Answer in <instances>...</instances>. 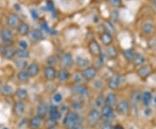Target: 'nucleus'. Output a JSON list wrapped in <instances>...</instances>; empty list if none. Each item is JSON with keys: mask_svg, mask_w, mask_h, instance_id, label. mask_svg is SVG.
I'll use <instances>...</instances> for the list:
<instances>
[{"mask_svg": "<svg viewBox=\"0 0 156 129\" xmlns=\"http://www.w3.org/2000/svg\"><path fill=\"white\" fill-rule=\"evenodd\" d=\"M108 2L115 8H119L122 6V0H108Z\"/></svg>", "mask_w": 156, "mask_h": 129, "instance_id": "nucleus-43", "label": "nucleus"}, {"mask_svg": "<svg viewBox=\"0 0 156 129\" xmlns=\"http://www.w3.org/2000/svg\"><path fill=\"white\" fill-rule=\"evenodd\" d=\"M97 68L95 67H91V66H89L86 68H84L83 70L82 71V75L83 76V79L85 81H92L93 79H95V77L97 75Z\"/></svg>", "mask_w": 156, "mask_h": 129, "instance_id": "nucleus-7", "label": "nucleus"}, {"mask_svg": "<svg viewBox=\"0 0 156 129\" xmlns=\"http://www.w3.org/2000/svg\"><path fill=\"white\" fill-rule=\"evenodd\" d=\"M61 63L65 68H71L74 64V58L70 53H64L61 57Z\"/></svg>", "mask_w": 156, "mask_h": 129, "instance_id": "nucleus-12", "label": "nucleus"}, {"mask_svg": "<svg viewBox=\"0 0 156 129\" xmlns=\"http://www.w3.org/2000/svg\"><path fill=\"white\" fill-rule=\"evenodd\" d=\"M84 107V101L83 99L79 98V99H75L71 101V107L75 111H78L83 109Z\"/></svg>", "mask_w": 156, "mask_h": 129, "instance_id": "nucleus-28", "label": "nucleus"}, {"mask_svg": "<svg viewBox=\"0 0 156 129\" xmlns=\"http://www.w3.org/2000/svg\"><path fill=\"white\" fill-rule=\"evenodd\" d=\"M106 53L107 56H108V58H110V59H115L117 57V50L115 49V47H114L112 45L107 47Z\"/></svg>", "mask_w": 156, "mask_h": 129, "instance_id": "nucleus-35", "label": "nucleus"}, {"mask_svg": "<svg viewBox=\"0 0 156 129\" xmlns=\"http://www.w3.org/2000/svg\"><path fill=\"white\" fill-rule=\"evenodd\" d=\"M101 119V113L99 112L97 109H91L88 113V121H89V126L91 127H95Z\"/></svg>", "mask_w": 156, "mask_h": 129, "instance_id": "nucleus-5", "label": "nucleus"}, {"mask_svg": "<svg viewBox=\"0 0 156 129\" xmlns=\"http://www.w3.org/2000/svg\"><path fill=\"white\" fill-rule=\"evenodd\" d=\"M103 27L105 28V30H106L107 32L110 33L111 35H114V34L115 33V25H113L111 22H109V21H108V20L104 21V23H103Z\"/></svg>", "mask_w": 156, "mask_h": 129, "instance_id": "nucleus-36", "label": "nucleus"}, {"mask_svg": "<svg viewBox=\"0 0 156 129\" xmlns=\"http://www.w3.org/2000/svg\"><path fill=\"white\" fill-rule=\"evenodd\" d=\"M16 56L19 59H27L30 57V52L27 50H23V49H17L16 50Z\"/></svg>", "mask_w": 156, "mask_h": 129, "instance_id": "nucleus-34", "label": "nucleus"}, {"mask_svg": "<svg viewBox=\"0 0 156 129\" xmlns=\"http://www.w3.org/2000/svg\"><path fill=\"white\" fill-rule=\"evenodd\" d=\"M41 27H42V29H44L45 31H47L48 33H50V31H51V30H50V29L49 28V26H48V23H47L46 22H44H44L41 23Z\"/></svg>", "mask_w": 156, "mask_h": 129, "instance_id": "nucleus-50", "label": "nucleus"}, {"mask_svg": "<svg viewBox=\"0 0 156 129\" xmlns=\"http://www.w3.org/2000/svg\"><path fill=\"white\" fill-rule=\"evenodd\" d=\"M129 107L130 105L128 103V101H121L120 102H118L116 105V113L119 115H126L128 114V113L129 112Z\"/></svg>", "mask_w": 156, "mask_h": 129, "instance_id": "nucleus-9", "label": "nucleus"}, {"mask_svg": "<svg viewBox=\"0 0 156 129\" xmlns=\"http://www.w3.org/2000/svg\"><path fill=\"white\" fill-rule=\"evenodd\" d=\"M144 113H145V114L147 115V116H148V115H150L151 113H152V110H151L150 108H146L145 111H144Z\"/></svg>", "mask_w": 156, "mask_h": 129, "instance_id": "nucleus-53", "label": "nucleus"}, {"mask_svg": "<svg viewBox=\"0 0 156 129\" xmlns=\"http://www.w3.org/2000/svg\"><path fill=\"white\" fill-rule=\"evenodd\" d=\"M80 121H81V118L78 115L76 111H69L65 114L62 124H63L64 127H66L67 129H70L74 125H76Z\"/></svg>", "mask_w": 156, "mask_h": 129, "instance_id": "nucleus-1", "label": "nucleus"}, {"mask_svg": "<svg viewBox=\"0 0 156 129\" xmlns=\"http://www.w3.org/2000/svg\"><path fill=\"white\" fill-rule=\"evenodd\" d=\"M70 129H83V123L80 121V122H77L76 125H74Z\"/></svg>", "mask_w": 156, "mask_h": 129, "instance_id": "nucleus-51", "label": "nucleus"}, {"mask_svg": "<svg viewBox=\"0 0 156 129\" xmlns=\"http://www.w3.org/2000/svg\"><path fill=\"white\" fill-rule=\"evenodd\" d=\"M88 49H89V53L92 55V56H95V57H99L102 55L101 53V46L99 45V44L93 40L91 41L89 44V46H88Z\"/></svg>", "mask_w": 156, "mask_h": 129, "instance_id": "nucleus-8", "label": "nucleus"}, {"mask_svg": "<svg viewBox=\"0 0 156 129\" xmlns=\"http://www.w3.org/2000/svg\"><path fill=\"white\" fill-rule=\"evenodd\" d=\"M14 7H15V8H16L17 10H18V11H19V10L21 9V8H20V5H19L18 4H15V5H14Z\"/></svg>", "mask_w": 156, "mask_h": 129, "instance_id": "nucleus-55", "label": "nucleus"}, {"mask_svg": "<svg viewBox=\"0 0 156 129\" xmlns=\"http://www.w3.org/2000/svg\"><path fill=\"white\" fill-rule=\"evenodd\" d=\"M18 46L19 49H23V50H27L28 49V43L24 40H20L18 42Z\"/></svg>", "mask_w": 156, "mask_h": 129, "instance_id": "nucleus-45", "label": "nucleus"}, {"mask_svg": "<svg viewBox=\"0 0 156 129\" xmlns=\"http://www.w3.org/2000/svg\"><path fill=\"white\" fill-rule=\"evenodd\" d=\"M152 94L149 91H144L143 93H141V103L144 106H148L152 101Z\"/></svg>", "mask_w": 156, "mask_h": 129, "instance_id": "nucleus-27", "label": "nucleus"}, {"mask_svg": "<svg viewBox=\"0 0 156 129\" xmlns=\"http://www.w3.org/2000/svg\"><path fill=\"white\" fill-rule=\"evenodd\" d=\"M101 119L104 121L111 122L115 118V112H114L113 107L109 106V105H107V104L103 107H101Z\"/></svg>", "mask_w": 156, "mask_h": 129, "instance_id": "nucleus-3", "label": "nucleus"}, {"mask_svg": "<svg viewBox=\"0 0 156 129\" xmlns=\"http://www.w3.org/2000/svg\"><path fill=\"white\" fill-rule=\"evenodd\" d=\"M58 62V59L56 56H50L46 59V62L49 64V66H55L56 65V63Z\"/></svg>", "mask_w": 156, "mask_h": 129, "instance_id": "nucleus-41", "label": "nucleus"}, {"mask_svg": "<svg viewBox=\"0 0 156 129\" xmlns=\"http://www.w3.org/2000/svg\"><path fill=\"white\" fill-rule=\"evenodd\" d=\"M83 80H84V79L82 73H76L74 75V82H76V84H81Z\"/></svg>", "mask_w": 156, "mask_h": 129, "instance_id": "nucleus-42", "label": "nucleus"}, {"mask_svg": "<svg viewBox=\"0 0 156 129\" xmlns=\"http://www.w3.org/2000/svg\"><path fill=\"white\" fill-rule=\"evenodd\" d=\"M46 7L47 9L50 11H55V7H54V4L51 2V1H48L47 4H46Z\"/></svg>", "mask_w": 156, "mask_h": 129, "instance_id": "nucleus-49", "label": "nucleus"}, {"mask_svg": "<svg viewBox=\"0 0 156 129\" xmlns=\"http://www.w3.org/2000/svg\"><path fill=\"white\" fill-rule=\"evenodd\" d=\"M29 38L32 43H37L39 41L44 39V33L39 29H34L29 34Z\"/></svg>", "mask_w": 156, "mask_h": 129, "instance_id": "nucleus-11", "label": "nucleus"}, {"mask_svg": "<svg viewBox=\"0 0 156 129\" xmlns=\"http://www.w3.org/2000/svg\"><path fill=\"white\" fill-rule=\"evenodd\" d=\"M3 95L5 96H11L13 93V87L10 84H6L3 87V90H2Z\"/></svg>", "mask_w": 156, "mask_h": 129, "instance_id": "nucleus-40", "label": "nucleus"}, {"mask_svg": "<svg viewBox=\"0 0 156 129\" xmlns=\"http://www.w3.org/2000/svg\"><path fill=\"white\" fill-rule=\"evenodd\" d=\"M151 103H152L153 107H156V95L152 97V101H151Z\"/></svg>", "mask_w": 156, "mask_h": 129, "instance_id": "nucleus-52", "label": "nucleus"}, {"mask_svg": "<svg viewBox=\"0 0 156 129\" xmlns=\"http://www.w3.org/2000/svg\"><path fill=\"white\" fill-rule=\"evenodd\" d=\"M114 129H124L122 126H121V125H116V126H115L114 127Z\"/></svg>", "mask_w": 156, "mask_h": 129, "instance_id": "nucleus-54", "label": "nucleus"}, {"mask_svg": "<svg viewBox=\"0 0 156 129\" xmlns=\"http://www.w3.org/2000/svg\"><path fill=\"white\" fill-rule=\"evenodd\" d=\"M70 91L74 96H79L82 99H86L89 97V91L88 89L82 84H76L70 89Z\"/></svg>", "mask_w": 156, "mask_h": 129, "instance_id": "nucleus-4", "label": "nucleus"}, {"mask_svg": "<svg viewBox=\"0 0 156 129\" xmlns=\"http://www.w3.org/2000/svg\"><path fill=\"white\" fill-rule=\"evenodd\" d=\"M52 100L54 102L56 103H60L62 101V96L61 93H56L54 94V96L52 97Z\"/></svg>", "mask_w": 156, "mask_h": 129, "instance_id": "nucleus-44", "label": "nucleus"}, {"mask_svg": "<svg viewBox=\"0 0 156 129\" xmlns=\"http://www.w3.org/2000/svg\"><path fill=\"white\" fill-rule=\"evenodd\" d=\"M15 64H16V66L17 67V68H20L21 70H24V68H28V62L26 60H24V59H17V61L15 62Z\"/></svg>", "mask_w": 156, "mask_h": 129, "instance_id": "nucleus-37", "label": "nucleus"}, {"mask_svg": "<svg viewBox=\"0 0 156 129\" xmlns=\"http://www.w3.org/2000/svg\"><path fill=\"white\" fill-rule=\"evenodd\" d=\"M40 71V67H39L38 63L37 62H32L30 63L27 68V72L30 75V77H35L38 75Z\"/></svg>", "mask_w": 156, "mask_h": 129, "instance_id": "nucleus-22", "label": "nucleus"}, {"mask_svg": "<svg viewBox=\"0 0 156 129\" xmlns=\"http://www.w3.org/2000/svg\"><path fill=\"white\" fill-rule=\"evenodd\" d=\"M95 105L97 107H103L106 105V97L101 95L95 100Z\"/></svg>", "mask_w": 156, "mask_h": 129, "instance_id": "nucleus-38", "label": "nucleus"}, {"mask_svg": "<svg viewBox=\"0 0 156 129\" xmlns=\"http://www.w3.org/2000/svg\"><path fill=\"white\" fill-rule=\"evenodd\" d=\"M30 14H31V17H33L35 20H37V19H38L39 18L38 11H37L36 10L31 9V10H30Z\"/></svg>", "mask_w": 156, "mask_h": 129, "instance_id": "nucleus-48", "label": "nucleus"}, {"mask_svg": "<svg viewBox=\"0 0 156 129\" xmlns=\"http://www.w3.org/2000/svg\"><path fill=\"white\" fill-rule=\"evenodd\" d=\"M140 101H141V93L140 92L139 90H134V92L132 93L131 96V99H130V104L132 106H137L140 103Z\"/></svg>", "mask_w": 156, "mask_h": 129, "instance_id": "nucleus-24", "label": "nucleus"}, {"mask_svg": "<svg viewBox=\"0 0 156 129\" xmlns=\"http://www.w3.org/2000/svg\"><path fill=\"white\" fill-rule=\"evenodd\" d=\"M24 112H25V104L23 102V101H16L13 106V113L17 116H20Z\"/></svg>", "mask_w": 156, "mask_h": 129, "instance_id": "nucleus-19", "label": "nucleus"}, {"mask_svg": "<svg viewBox=\"0 0 156 129\" xmlns=\"http://www.w3.org/2000/svg\"><path fill=\"white\" fill-rule=\"evenodd\" d=\"M100 38L101 40V42H102V44L104 45H106V46H110L112 44V43H113V41H114L113 35L107 32V31L102 32V33L101 34Z\"/></svg>", "mask_w": 156, "mask_h": 129, "instance_id": "nucleus-23", "label": "nucleus"}, {"mask_svg": "<svg viewBox=\"0 0 156 129\" xmlns=\"http://www.w3.org/2000/svg\"><path fill=\"white\" fill-rule=\"evenodd\" d=\"M116 96L115 93H108L106 96V104L113 107L114 105L116 104Z\"/></svg>", "mask_w": 156, "mask_h": 129, "instance_id": "nucleus-33", "label": "nucleus"}, {"mask_svg": "<svg viewBox=\"0 0 156 129\" xmlns=\"http://www.w3.org/2000/svg\"><path fill=\"white\" fill-rule=\"evenodd\" d=\"M4 129H9V128H7V127H5V128H4Z\"/></svg>", "mask_w": 156, "mask_h": 129, "instance_id": "nucleus-59", "label": "nucleus"}, {"mask_svg": "<svg viewBox=\"0 0 156 129\" xmlns=\"http://www.w3.org/2000/svg\"><path fill=\"white\" fill-rule=\"evenodd\" d=\"M152 73V68L149 65H142L137 70V75L141 80H146Z\"/></svg>", "mask_w": 156, "mask_h": 129, "instance_id": "nucleus-13", "label": "nucleus"}, {"mask_svg": "<svg viewBox=\"0 0 156 129\" xmlns=\"http://www.w3.org/2000/svg\"><path fill=\"white\" fill-rule=\"evenodd\" d=\"M1 54L5 59L11 60L14 56H16V50H14L11 47H5L4 46L3 49L1 50Z\"/></svg>", "mask_w": 156, "mask_h": 129, "instance_id": "nucleus-18", "label": "nucleus"}, {"mask_svg": "<svg viewBox=\"0 0 156 129\" xmlns=\"http://www.w3.org/2000/svg\"><path fill=\"white\" fill-rule=\"evenodd\" d=\"M37 113L40 118L43 120L46 117L47 113H49V106L47 105V103L45 102H40L37 108Z\"/></svg>", "mask_w": 156, "mask_h": 129, "instance_id": "nucleus-15", "label": "nucleus"}, {"mask_svg": "<svg viewBox=\"0 0 156 129\" xmlns=\"http://www.w3.org/2000/svg\"><path fill=\"white\" fill-rule=\"evenodd\" d=\"M44 77L47 80L53 81L56 77V75H57V71H56V68L54 67L47 66V67H45L44 70Z\"/></svg>", "mask_w": 156, "mask_h": 129, "instance_id": "nucleus-14", "label": "nucleus"}, {"mask_svg": "<svg viewBox=\"0 0 156 129\" xmlns=\"http://www.w3.org/2000/svg\"><path fill=\"white\" fill-rule=\"evenodd\" d=\"M146 61V58L144 56H142V55H140V54H138V53H136V55L134 56V60H133V64H134V66H142L143 65V63L145 62Z\"/></svg>", "mask_w": 156, "mask_h": 129, "instance_id": "nucleus-32", "label": "nucleus"}, {"mask_svg": "<svg viewBox=\"0 0 156 129\" xmlns=\"http://www.w3.org/2000/svg\"><path fill=\"white\" fill-rule=\"evenodd\" d=\"M48 129H57V128H56V127H51V128H48Z\"/></svg>", "mask_w": 156, "mask_h": 129, "instance_id": "nucleus-58", "label": "nucleus"}, {"mask_svg": "<svg viewBox=\"0 0 156 129\" xmlns=\"http://www.w3.org/2000/svg\"><path fill=\"white\" fill-rule=\"evenodd\" d=\"M56 125H57V120L51 118V117H49V118L47 119V120L45 122V126H46L47 129L51 128V127H56Z\"/></svg>", "mask_w": 156, "mask_h": 129, "instance_id": "nucleus-39", "label": "nucleus"}, {"mask_svg": "<svg viewBox=\"0 0 156 129\" xmlns=\"http://www.w3.org/2000/svg\"><path fill=\"white\" fill-rule=\"evenodd\" d=\"M122 55L128 62H132L133 60H134V56L136 55V53L133 49H128V50H125V51H122Z\"/></svg>", "mask_w": 156, "mask_h": 129, "instance_id": "nucleus-30", "label": "nucleus"}, {"mask_svg": "<svg viewBox=\"0 0 156 129\" xmlns=\"http://www.w3.org/2000/svg\"><path fill=\"white\" fill-rule=\"evenodd\" d=\"M76 63L78 67L83 68H86L87 67H89V60L86 57L83 56H76Z\"/></svg>", "mask_w": 156, "mask_h": 129, "instance_id": "nucleus-26", "label": "nucleus"}, {"mask_svg": "<svg viewBox=\"0 0 156 129\" xmlns=\"http://www.w3.org/2000/svg\"><path fill=\"white\" fill-rule=\"evenodd\" d=\"M153 5H154V9L156 10V0H154V3H153Z\"/></svg>", "mask_w": 156, "mask_h": 129, "instance_id": "nucleus-57", "label": "nucleus"}, {"mask_svg": "<svg viewBox=\"0 0 156 129\" xmlns=\"http://www.w3.org/2000/svg\"><path fill=\"white\" fill-rule=\"evenodd\" d=\"M56 77H57L58 81H59L60 82H67L68 80L69 79V77H70V74H69V70H68L67 68H60V69L58 70Z\"/></svg>", "mask_w": 156, "mask_h": 129, "instance_id": "nucleus-17", "label": "nucleus"}, {"mask_svg": "<svg viewBox=\"0 0 156 129\" xmlns=\"http://www.w3.org/2000/svg\"><path fill=\"white\" fill-rule=\"evenodd\" d=\"M49 113L50 117L56 119L57 120L61 118L62 116V113L60 112L59 108L56 107V105H50V106H49V113Z\"/></svg>", "mask_w": 156, "mask_h": 129, "instance_id": "nucleus-21", "label": "nucleus"}, {"mask_svg": "<svg viewBox=\"0 0 156 129\" xmlns=\"http://www.w3.org/2000/svg\"><path fill=\"white\" fill-rule=\"evenodd\" d=\"M17 78L21 82H28L30 78V75H29L27 70H20L17 75Z\"/></svg>", "mask_w": 156, "mask_h": 129, "instance_id": "nucleus-29", "label": "nucleus"}, {"mask_svg": "<svg viewBox=\"0 0 156 129\" xmlns=\"http://www.w3.org/2000/svg\"><path fill=\"white\" fill-rule=\"evenodd\" d=\"M101 129H114V127H113L111 122L104 121L103 123L101 125Z\"/></svg>", "mask_w": 156, "mask_h": 129, "instance_id": "nucleus-46", "label": "nucleus"}, {"mask_svg": "<svg viewBox=\"0 0 156 129\" xmlns=\"http://www.w3.org/2000/svg\"><path fill=\"white\" fill-rule=\"evenodd\" d=\"M17 33L19 34L22 37H25V36H29L30 34V25L26 23H21L19 27L17 29Z\"/></svg>", "mask_w": 156, "mask_h": 129, "instance_id": "nucleus-25", "label": "nucleus"}, {"mask_svg": "<svg viewBox=\"0 0 156 129\" xmlns=\"http://www.w3.org/2000/svg\"><path fill=\"white\" fill-rule=\"evenodd\" d=\"M15 95L19 99V101H24L28 98L29 96L28 91L24 89H17L15 92Z\"/></svg>", "mask_w": 156, "mask_h": 129, "instance_id": "nucleus-31", "label": "nucleus"}, {"mask_svg": "<svg viewBox=\"0 0 156 129\" xmlns=\"http://www.w3.org/2000/svg\"><path fill=\"white\" fill-rule=\"evenodd\" d=\"M43 123V119L40 118L38 115L33 116L29 120V127L30 129H38Z\"/></svg>", "mask_w": 156, "mask_h": 129, "instance_id": "nucleus-20", "label": "nucleus"}, {"mask_svg": "<svg viewBox=\"0 0 156 129\" xmlns=\"http://www.w3.org/2000/svg\"><path fill=\"white\" fill-rule=\"evenodd\" d=\"M0 38L2 44L5 47H11L13 44V32L11 28H3L0 30Z\"/></svg>", "mask_w": 156, "mask_h": 129, "instance_id": "nucleus-2", "label": "nucleus"}, {"mask_svg": "<svg viewBox=\"0 0 156 129\" xmlns=\"http://www.w3.org/2000/svg\"><path fill=\"white\" fill-rule=\"evenodd\" d=\"M3 83H2V82L0 81V93H2V90H3Z\"/></svg>", "mask_w": 156, "mask_h": 129, "instance_id": "nucleus-56", "label": "nucleus"}, {"mask_svg": "<svg viewBox=\"0 0 156 129\" xmlns=\"http://www.w3.org/2000/svg\"><path fill=\"white\" fill-rule=\"evenodd\" d=\"M155 30V25L154 23L151 21H146L143 23L142 26H141V31L143 32L146 36H151L152 34H154Z\"/></svg>", "mask_w": 156, "mask_h": 129, "instance_id": "nucleus-10", "label": "nucleus"}, {"mask_svg": "<svg viewBox=\"0 0 156 129\" xmlns=\"http://www.w3.org/2000/svg\"><path fill=\"white\" fill-rule=\"evenodd\" d=\"M94 86H95V89H96L97 90H101L103 87V84H102V82H101L100 80H96L94 82Z\"/></svg>", "mask_w": 156, "mask_h": 129, "instance_id": "nucleus-47", "label": "nucleus"}, {"mask_svg": "<svg viewBox=\"0 0 156 129\" xmlns=\"http://www.w3.org/2000/svg\"><path fill=\"white\" fill-rule=\"evenodd\" d=\"M6 22H7V25L9 26V28H11V30L17 29L19 27L20 23H21V22H20V17L16 13H10L7 16Z\"/></svg>", "mask_w": 156, "mask_h": 129, "instance_id": "nucleus-6", "label": "nucleus"}, {"mask_svg": "<svg viewBox=\"0 0 156 129\" xmlns=\"http://www.w3.org/2000/svg\"><path fill=\"white\" fill-rule=\"evenodd\" d=\"M121 83V76L118 75H114L111 78L108 80V88L111 90H116Z\"/></svg>", "mask_w": 156, "mask_h": 129, "instance_id": "nucleus-16", "label": "nucleus"}]
</instances>
